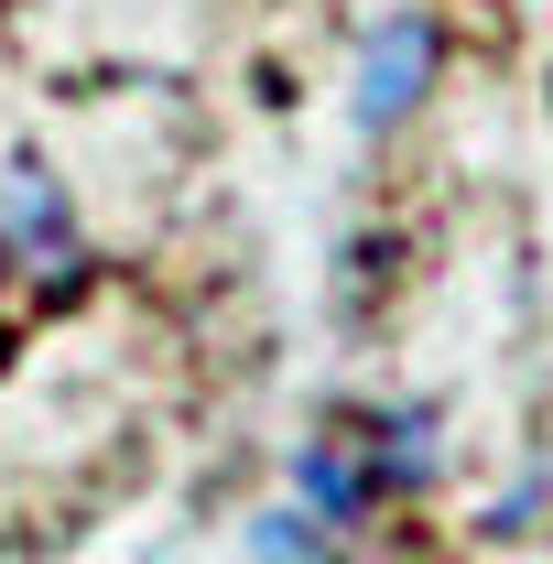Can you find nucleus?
Listing matches in <instances>:
<instances>
[{"label":"nucleus","instance_id":"4","mask_svg":"<svg viewBox=\"0 0 553 564\" xmlns=\"http://www.w3.org/2000/svg\"><path fill=\"white\" fill-rule=\"evenodd\" d=\"M250 543H261V564H326V543H315V532H304V521H261V532H250Z\"/></svg>","mask_w":553,"mask_h":564},{"label":"nucleus","instance_id":"3","mask_svg":"<svg viewBox=\"0 0 553 564\" xmlns=\"http://www.w3.org/2000/svg\"><path fill=\"white\" fill-rule=\"evenodd\" d=\"M293 489L315 499L326 521H358V499H369V489H358V467H347L337 445H304V456H293Z\"/></svg>","mask_w":553,"mask_h":564},{"label":"nucleus","instance_id":"2","mask_svg":"<svg viewBox=\"0 0 553 564\" xmlns=\"http://www.w3.org/2000/svg\"><path fill=\"white\" fill-rule=\"evenodd\" d=\"M0 207H11V239H22V250H66V196H55V185H44L33 163H11Z\"/></svg>","mask_w":553,"mask_h":564},{"label":"nucleus","instance_id":"1","mask_svg":"<svg viewBox=\"0 0 553 564\" xmlns=\"http://www.w3.org/2000/svg\"><path fill=\"white\" fill-rule=\"evenodd\" d=\"M423 76H434V22H423V11H391V22L369 33V55H358V120L391 131L423 98Z\"/></svg>","mask_w":553,"mask_h":564}]
</instances>
